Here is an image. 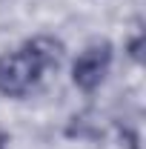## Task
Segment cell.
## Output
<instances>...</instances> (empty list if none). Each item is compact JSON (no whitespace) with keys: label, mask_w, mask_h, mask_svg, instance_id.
Returning a JSON list of instances; mask_svg holds the SVG:
<instances>
[{"label":"cell","mask_w":146,"mask_h":149,"mask_svg":"<svg viewBox=\"0 0 146 149\" xmlns=\"http://www.w3.org/2000/svg\"><path fill=\"white\" fill-rule=\"evenodd\" d=\"M140 40H143V37L138 35L135 40H132V43H129V55L135 57V60H140Z\"/></svg>","instance_id":"cell-4"},{"label":"cell","mask_w":146,"mask_h":149,"mask_svg":"<svg viewBox=\"0 0 146 149\" xmlns=\"http://www.w3.org/2000/svg\"><path fill=\"white\" fill-rule=\"evenodd\" d=\"M23 49L40 63L43 72H46V69H57V66L63 63V57H66V46H63L57 37H49V35H37V37H32V40H26Z\"/></svg>","instance_id":"cell-3"},{"label":"cell","mask_w":146,"mask_h":149,"mask_svg":"<svg viewBox=\"0 0 146 149\" xmlns=\"http://www.w3.org/2000/svg\"><path fill=\"white\" fill-rule=\"evenodd\" d=\"M109 63H112V46L106 40L86 46L72 63V83L83 92H95L109 72Z\"/></svg>","instance_id":"cell-2"},{"label":"cell","mask_w":146,"mask_h":149,"mask_svg":"<svg viewBox=\"0 0 146 149\" xmlns=\"http://www.w3.org/2000/svg\"><path fill=\"white\" fill-rule=\"evenodd\" d=\"M40 63L29 55L26 49L0 55V95L6 97H23L40 80Z\"/></svg>","instance_id":"cell-1"},{"label":"cell","mask_w":146,"mask_h":149,"mask_svg":"<svg viewBox=\"0 0 146 149\" xmlns=\"http://www.w3.org/2000/svg\"><path fill=\"white\" fill-rule=\"evenodd\" d=\"M0 149H9V135L6 132H0Z\"/></svg>","instance_id":"cell-5"}]
</instances>
